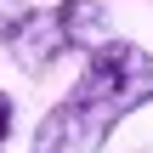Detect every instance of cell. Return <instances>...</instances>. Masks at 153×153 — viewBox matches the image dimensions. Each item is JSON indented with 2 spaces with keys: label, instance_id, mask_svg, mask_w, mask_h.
<instances>
[{
  "label": "cell",
  "instance_id": "obj_2",
  "mask_svg": "<svg viewBox=\"0 0 153 153\" xmlns=\"http://www.w3.org/2000/svg\"><path fill=\"white\" fill-rule=\"evenodd\" d=\"M0 45L11 51V62L28 79H45L57 57H68V40L57 28V11H11L0 23Z\"/></svg>",
  "mask_w": 153,
  "mask_h": 153
},
{
  "label": "cell",
  "instance_id": "obj_4",
  "mask_svg": "<svg viewBox=\"0 0 153 153\" xmlns=\"http://www.w3.org/2000/svg\"><path fill=\"white\" fill-rule=\"evenodd\" d=\"M11 131H17V102H11V91H0V153L11 142Z\"/></svg>",
  "mask_w": 153,
  "mask_h": 153
},
{
  "label": "cell",
  "instance_id": "obj_1",
  "mask_svg": "<svg viewBox=\"0 0 153 153\" xmlns=\"http://www.w3.org/2000/svg\"><path fill=\"white\" fill-rule=\"evenodd\" d=\"M153 102V51L136 40H102L85 51L79 79L62 102L45 108L28 153H102L125 114Z\"/></svg>",
  "mask_w": 153,
  "mask_h": 153
},
{
  "label": "cell",
  "instance_id": "obj_3",
  "mask_svg": "<svg viewBox=\"0 0 153 153\" xmlns=\"http://www.w3.org/2000/svg\"><path fill=\"white\" fill-rule=\"evenodd\" d=\"M57 11V28H62V40H68V51H97L102 40H114L108 34V6L102 0H57L51 6Z\"/></svg>",
  "mask_w": 153,
  "mask_h": 153
}]
</instances>
